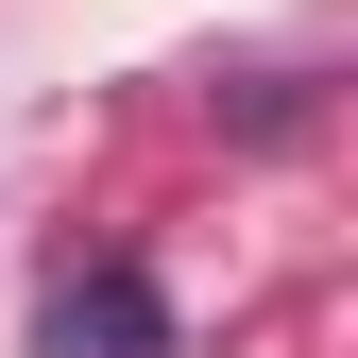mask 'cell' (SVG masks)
I'll return each instance as SVG.
<instances>
[{
  "instance_id": "6da1fadb",
  "label": "cell",
  "mask_w": 358,
  "mask_h": 358,
  "mask_svg": "<svg viewBox=\"0 0 358 358\" xmlns=\"http://www.w3.org/2000/svg\"><path fill=\"white\" fill-rule=\"evenodd\" d=\"M137 341H154V290H137V273H103V290L52 307V358H137Z\"/></svg>"
}]
</instances>
